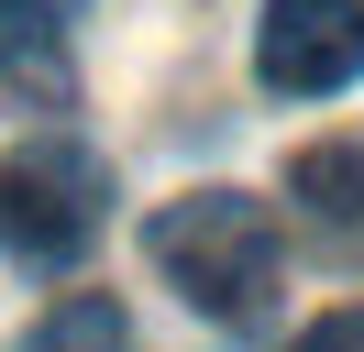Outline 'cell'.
I'll return each instance as SVG.
<instances>
[{
  "label": "cell",
  "instance_id": "6",
  "mask_svg": "<svg viewBox=\"0 0 364 352\" xmlns=\"http://www.w3.org/2000/svg\"><path fill=\"white\" fill-rule=\"evenodd\" d=\"M122 341H133L122 297H67V308H45V319H33L11 352H122Z\"/></svg>",
  "mask_w": 364,
  "mask_h": 352
},
{
  "label": "cell",
  "instance_id": "2",
  "mask_svg": "<svg viewBox=\"0 0 364 352\" xmlns=\"http://www.w3.org/2000/svg\"><path fill=\"white\" fill-rule=\"evenodd\" d=\"M100 220H111V154L100 143L33 132V143L0 154V253L11 264L55 275V264H77L100 242Z\"/></svg>",
  "mask_w": 364,
  "mask_h": 352
},
{
  "label": "cell",
  "instance_id": "5",
  "mask_svg": "<svg viewBox=\"0 0 364 352\" xmlns=\"http://www.w3.org/2000/svg\"><path fill=\"white\" fill-rule=\"evenodd\" d=\"M287 187L309 198L331 231H353V220H364V143H320V154H298V165H287Z\"/></svg>",
  "mask_w": 364,
  "mask_h": 352
},
{
  "label": "cell",
  "instance_id": "1",
  "mask_svg": "<svg viewBox=\"0 0 364 352\" xmlns=\"http://www.w3.org/2000/svg\"><path fill=\"white\" fill-rule=\"evenodd\" d=\"M144 253H155V275L177 286L199 319L221 330H254L276 308V275H287V253H276V209L243 187H199V198H166L155 220H144Z\"/></svg>",
  "mask_w": 364,
  "mask_h": 352
},
{
  "label": "cell",
  "instance_id": "7",
  "mask_svg": "<svg viewBox=\"0 0 364 352\" xmlns=\"http://www.w3.org/2000/svg\"><path fill=\"white\" fill-rule=\"evenodd\" d=\"M298 352H364V308H331V319L298 330Z\"/></svg>",
  "mask_w": 364,
  "mask_h": 352
},
{
  "label": "cell",
  "instance_id": "3",
  "mask_svg": "<svg viewBox=\"0 0 364 352\" xmlns=\"http://www.w3.org/2000/svg\"><path fill=\"white\" fill-rule=\"evenodd\" d=\"M254 77L276 99H331L364 77V0H265L254 22Z\"/></svg>",
  "mask_w": 364,
  "mask_h": 352
},
{
  "label": "cell",
  "instance_id": "4",
  "mask_svg": "<svg viewBox=\"0 0 364 352\" xmlns=\"http://www.w3.org/2000/svg\"><path fill=\"white\" fill-rule=\"evenodd\" d=\"M77 99V55L55 0H0V110H67Z\"/></svg>",
  "mask_w": 364,
  "mask_h": 352
}]
</instances>
